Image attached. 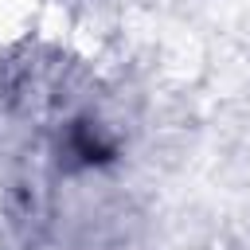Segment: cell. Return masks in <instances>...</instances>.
I'll use <instances>...</instances> for the list:
<instances>
[{"label":"cell","mask_w":250,"mask_h":250,"mask_svg":"<svg viewBox=\"0 0 250 250\" xmlns=\"http://www.w3.org/2000/svg\"><path fill=\"white\" fill-rule=\"evenodd\" d=\"M70 145H74V152H78L82 160H90V164H94V160H109V152H113V148L98 137V129H94V125H74Z\"/></svg>","instance_id":"6da1fadb"}]
</instances>
